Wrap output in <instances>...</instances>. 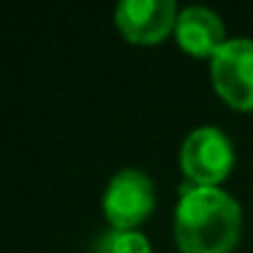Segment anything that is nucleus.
Masks as SVG:
<instances>
[{
  "mask_svg": "<svg viewBox=\"0 0 253 253\" xmlns=\"http://www.w3.org/2000/svg\"><path fill=\"white\" fill-rule=\"evenodd\" d=\"M242 234V210L223 188H182L174 212L180 253H231Z\"/></svg>",
  "mask_w": 253,
  "mask_h": 253,
  "instance_id": "1",
  "label": "nucleus"
},
{
  "mask_svg": "<svg viewBox=\"0 0 253 253\" xmlns=\"http://www.w3.org/2000/svg\"><path fill=\"white\" fill-rule=\"evenodd\" d=\"M180 166L191 185L220 188V182L234 169V144L215 126L193 128L182 142Z\"/></svg>",
  "mask_w": 253,
  "mask_h": 253,
  "instance_id": "2",
  "label": "nucleus"
},
{
  "mask_svg": "<svg viewBox=\"0 0 253 253\" xmlns=\"http://www.w3.org/2000/svg\"><path fill=\"white\" fill-rule=\"evenodd\" d=\"M104 218L115 231H136L155 207L153 180L142 169H123L109 180L101 199Z\"/></svg>",
  "mask_w": 253,
  "mask_h": 253,
  "instance_id": "3",
  "label": "nucleus"
},
{
  "mask_svg": "<svg viewBox=\"0 0 253 253\" xmlns=\"http://www.w3.org/2000/svg\"><path fill=\"white\" fill-rule=\"evenodd\" d=\"M212 87L231 109L253 112V39H229L210 60Z\"/></svg>",
  "mask_w": 253,
  "mask_h": 253,
  "instance_id": "4",
  "label": "nucleus"
},
{
  "mask_svg": "<svg viewBox=\"0 0 253 253\" xmlns=\"http://www.w3.org/2000/svg\"><path fill=\"white\" fill-rule=\"evenodd\" d=\"M174 0H120L115 8V25L123 39L136 46H155L177 28Z\"/></svg>",
  "mask_w": 253,
  "mask_h": 253,
  "instance_id": "5",
  "label": "nucleus"
},
{
  "mask_svg": "<svg viewBox=\"0 0 253 253\" xmlns=\"http://www.w3.org/2000/svg\"><path fill=\"white\" fill-rule=\"evenodd\" d=\"M174 39L180 44L182 52H188L191 57H210L212 60L220 52V46L226 44V30L223 22L215 11L204 6H188L177 17Z\"/></svg>",
  "mask_w": 253,
  "mask_h": 253,
  "instance_id": "6",
  "label": "nucleus"
},
{
  "mask_svg": "<svg viewBox=\"0 0 253 253\" xmlns=\"http://www.w3.org/2000/svg\"><path fill=\"white\" fill-rule=\"evenodd\" d=\"M101 253H153L150 240L142 231H115L101 237Z\"/></svg>",
  "mask_w": 253,
  "mask_h": 253,
  "instance_id": "7",
  "label": "nucleus"
}]
</instances>
